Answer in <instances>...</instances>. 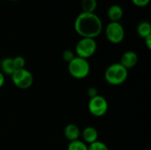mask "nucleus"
I'll return each mask as SVG.
<instances>
[{"label":"nucleus","mask_w":151,"mask_h":150,"mask_svg":"<svg viewBox=\"0 0 151 150\" xmlns=\"http://www.w3.org/2000/svg\"><path fill=\"white\" fill-rule=\"evenodd\" d=\"M74 29L81 38L95 39L103 31V22L96 13L81 12L74 20Z\"/></svg>","instance_id":"1"},{"label":"nucleus","mask_w":151,"mask_h":150,"mask_svg":"<svg viewBox=\"0 0 151 150\" xmlns=\"http://www.w3.org/2000/svg\"><path fill=\"white\" fill-rule=\"evenodd\" d=\"M128 77V70L119 63H114L109 65L104 72V79L107 83L112 86L123 84Z\"/></svg>","instance_id":"2"},{"label":"nucleus","mask_w":151,"mask_h":150,"mask_svg":"<svg viewBox=\"0 0 151 150\" xmlns=\"http://www.w3.org/2000/svg\"><path fill=\"white\" fill-rule=\"evenodd\" d=\"M68 71L74 79L82 80L88 76L90 72V65L87 59L75 56V57L68 63Z\"/></svg>","instance_id":"3"},{"label":"nucleus","mask_w":151,"mask_h":150,"mask_svg":"<svg viewBox=\"0 0 151 150\" xmlns=\"http://www.w3.org/2000/svg\"><path fill=\"white\" fill-rule=\"evenodd\" d=\"M97 50V43L95 39L91 38H81L75 46L76 57L88 59L91 57Z\"/></svg>","instance_id":"4"},{"label":"nucleus","mask_w":151,"mask_h":150,"mask_svg":"<svg viewBox=\"0 0 151 150\" xmlns=\"http://www.w3.org/2000/svg\"><path fill=\"white\" fill-rule=\"evenodd\" d=\"M11 76H12V83L18 88L27 89L33 85L34 82L33 74L26 68L15 70Z\"/></svg>","instance_id":"5"},{"label":"nucleus","mask_w":151,"mask_h":150,"mask_svg":"<svg viewBox=\"0 0 151 150\" xmlns=\"http://www.w3.org/2000/svg\"><path fill=\"white\" fill-rule=\"evenodd\" d=\"M125 28L120 22H110L105 27V36L113 44L122 42L125 39Z\"/></svg>","instance_id":"6"},{"label":"nucleus","mask_w":151,"mask_h":150,"mask_svg":"<svg viewBox=\"0 0 151 150\" xmlns=\"http://www.w3.org/2000/svg\"><path fill=\"white\" fill-rule=\"evenodd\" d=\"M88 109L93 116L99 118L106 114L109 109V103L104 96L98 95L89 99Z\"/></svg>","instance_id":"7"},{"label":"nucleus","mask_w":151,"mask_h":150,"mask_svg":"<svg viewBox=\"0 0 151 150\" xmlns=\"http://www.w3.org/2000/svg\"><path fill=\"white\" fill-rule=\"evenodd\" d=\"M138 55L136 52L133 51V50H127L125 53H123V55L120 57V61L119 64L122 65L126 69H131L133 67H134L137 63H138Z\"/></svg>","instance_id":"8"},{"label":"nucleus","mask_w":151,"mask_h":150,"mask_svg":"<svg viewBox=\"0 0 151 150\" xmlns=\"http://www.w3.org/2000/svg\"><path fill=\"white\" fill-rule=\"evenodd\" d=\"M82 141H84L87 145H89L96 141H98V132L93 126H87L83 129L81 133Z\"/></svg>","instance_id":"9"},{"label":"nucleus","mask_w":151,"mask_h":150,"mask_svg":"<svg viewBox=\"0 0 151 150\" xmlns=\"http://www.w3.org/2000/svg\"><path fill=\"white\" fill-rule=\"evenodd\" d=\"M124 15V10L119 4H112L107 10V16L111 22H119Z\"/></svg>","instance_id":"10"},{"label":"nucleus","mask_w":151,"mask_h":150,"mask_svg":"<svg viewBox=\"0 0 151 150\" xmlns=\"http://www.w3.org/2000/svg\"><path fill=\"white\" fill-rule=\"evenodd\" d=\"M64 135L69 141H77L81 135L80 128L74 124H69L64 129Z\"/></svg>","instance_id":"11"},{"label":"nucleus","mask_w":151,"mask_h":150,"mask_svg":"<svg viewBox=\"0 0 151 150\" xmlns=\"http://www.w3.org/2000/svg\"><path fill=\"white\" fill-rule=\"evenodd\" d=\"M0 68H1L0 72H2L4 74H6V75H12L16 70L14 63H13V59L12 57L4 58L0 63Z\"/></svg>","instance_id":"12"},{"label":"nucleus","mask_w":151,"mask_h":150,"mask_svg":"<svg viewBox=\"0 0 151 150\" xmlns=\"http://www.w3.org/2000/svg\"><path fill=\"white\" fill-rule=\"evenodd\" d=\"M137 34L142 38H146L147 36L151 35V25L149 21H142L137 25Z\"/></svg>","instance_id":"13"},{"label":"nucleus","mask_w":151,"mask_h":150,"mask_svg":"<svg viewBox=\"0 0 151 150\" xmlns=\"http://www.w3.org/2000/svg\"><path fill=\"white\" fill-rule=\"evenodd\" d=\"M97 8L96 0H82L81 1V9L82 12L95 13V11Z\"/></svg>","instance_id":"14"},{"label":"nucleus","mask_w":151,"mask_h":150,"mask_svg":"<svg viewBox=\"0 0 151 150\" xmlns=\"http://www.w3.org/2000/svg\"><path fill=\"white\" fill-rule=\"evenodd\" d=\"M67 150H88V145L84 141L77 140L69 142Z\"/></svg>","instance_id":"15"},{"label":"nucleus","mask_w":151,"mask_h":150,"mask_svg":"<svg viewBox=\"0 0 151 150\" xmlns=\"http://www.w3.org/2000/svg\"><path fill=\"white\" fill-rule=\"evenodd\" d=\"M88 150H110L107 145L102 141H96L89 145H88Z\"/></svg>","instance_id":"16"},{"label":"nucleus","mask_w":151,"mask_h":150,"mask_svg":"<svg viewBox=\"0 0 151 150\" xmlns=\"http://www.w3.org/2000/svg\"><path fill=\"white\" fill-rule=\"evenodd\" d=\"M13 59V63L15 65L16 70L17 69H21V68H25V65H26V60L23 57L21 56H17L15 57L12 58Z\"/></svg>","instance_id":"17"},{"label":"nucleus","mask_w":151,"mask_h":150,"mask_svg":"<svg viewBox=\"0 0 151 150\" xmlns=\"http://www.w3.org/2000/svg\"><path fill=\"white\" fill-rule=\"evenodd\" d=\"M62 57H63V59H64L65 62L69 63L70 61H72V60L75 57V53H74L73 50H65L63 52Z\"/></svg>","instance_id":"18"},{"label":"nucleus","mask_w":151,"mask_h":150,"mask_svg":"<svg viewBox=\"0 0 151 150\" xmlns=\"http://www.w3.org/2000/svg\"><path fill=\"white\" fill-rule=\"evenodd\" d=\"M131 1L137 7H145L150 2V0H131Z\"/></svg>","instance_id":"19"},{"label":"nucleus","mask_w":151,"mask_h":150,"mask_svg":"<svg viewBox=\"0 0 151 150\" xmlns=\"http://www.w3.org/2000/svg\"><path fill=\"white\" fill-rule=\"evenodd\" d=\"M87 93H88V95L89 96V98H92V97H95L96 95H98V92H97V89L96 88H88L87 90Z\"/></svg>","instance_id":"20"},{"label":"nucleus","mask_w":151,"mask_h":150,"mask_svg":"<svg viewBox=\"0 0 151 150\" xmlns=\"http://www.w3.org/2000/svg\"><path fill=\"white\" fill-rule=\"evenodd\" d=\"M144 42H145V44H146L147 48L149 50H151V35H149L146 38H144Z\"/></svg>","instance_id":"21"},{"label":"nucleus","mask_w":151,"mask_h":150,"mask_svg":"<svg viewBox=\"0 0 151 150\" xmlns=\"http://www.w3.org/2000/svg\"><path fill=\"white\" fill-rule=\"evenodd\" d=\"M4 81H5V79H4V74L0 72V88L4 86Z\"/></svg>","instance_id":"22"},{"label":"nucleus","mask_w":151,"mask_h":150,"mask_svg":"<svg viewBox=\"0 0 151 150\" xmlns=\"http://www.w3.org/2000/svg\"><path fill=\"white\" fill-rule=\"evenodd\" d=\"M10 1H13V2H16V1H19V0H10Z\"/></svg>","instance_id":"23"}]
</instances>
